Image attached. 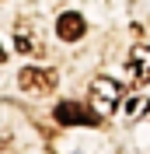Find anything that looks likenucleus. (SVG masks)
Listing matches in <instances>:
<instances>
[{"mask_svg":"<svg viewBox=\"0 0 150 154\" xmlns=\"http://www.w3.org/2000/svg\"><path fill=\"white\" fill-rule=\"evenodd\" d=\"M122 102V84L119 81H112V77H94L91 81V112L98 116V119H108V116L119 109Z\"/></svg>","mask_w":150,"mask_h":154,"instance_id":"f257e3e1","label":"nucleus"},{"mask_svg":"<svg viewBox=\"0 0 150 154\" xmlns=\"http://www.w3.org/2000/svg\"><path fill=\"white\" fill-rule=\"evenodd\" d=\"M18 84L28 95H49V91H56L59 74L56 70H46V67H25V70H18Z\"/></svg>","mask_w":150,"mask_h":154,"instance_id":"f03ea898","label":"nucleus"},{"mask_svg":"<svg viewBox=\"0 0 150 154\" xmlns=\"http://www.w3.org/2000/svg\"><path fill=\"white\" fill-rule=\"evenodd\" d=\"M56 123L59 126H101V119L91 112V105H80V102H59V105H56Z\"/></svg>","mask_w":150,"mask_h":154,"instance_id":"7ed1b4c3","label":"nucleus"},{"mask_svg":"<svg viewBox=\"0 0 150 154\" xmlns=\"http://www.w3.org/2000/svg\"><path fill=\"white\" fill-rule=\"evenodd\" d=\"M87 25H84V14H77V11H66L56 18V35L63 42H77V38H84Z\"/></svg>","mask_w":150,"mask_h":154,"instance_id":"20e7f679","label":"nucleus"},{"mask_svg":"<svg viewBox=\"0 0 150 154\" xmlns=\"http://www.w3.org/2000/svg\"><path fill=\"white\" fill-rule=\"evenodd\" d=\"M129 70H133V81L136 84H150V46H133Z\"/></svg>","mask_w":150,"mask_h":154,"instance_id":"39448f33","label":"nucleus"},{"mask_svg":"<svg viewBox=\"0 0 150 154\" xmlns=\"http://www.w3.org/2000/svg\"><path fill=\"white\" fill-rule=\"evenodd\" d=\"M14 49H18V53H25V56H42V46H38L32 35H25V32H18V38H14Z\"/></svg>","mask_w":150,"mask_h":154,"instance_id":"423d86ee","label":"nucleus"},{"mask_svg":"<svg viewBox=\"0 0 150 154\" xmlns=\"http://www.w3.org/2000/svg\"><path fill=\"white\" fill-rule=\"evenodd\" d=\"M150 112V98H129V105H126V116H129V119H140V116H147Z\"/></svg>","mask_w":150,"mask_h":154,"instance_id":"0eeeda50","label":"nucleus"},{"mask_svg":"<svg viewBox=\"0 0 150 154\" xmlns=\"http://www.w3.org/2000/svg\"><path fill=\"white\" fill-rule=\"evenodd\" d=\"M4 60H7V53H4V46H0V63H4Z\"/></svg>","mask_w":150,"mask_h":154,"instance_id":"6e6552de","label":"nucleus"}]
</instances>
